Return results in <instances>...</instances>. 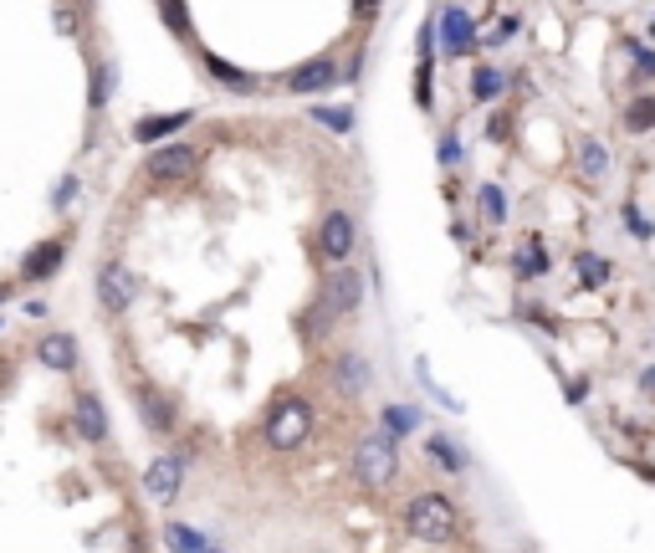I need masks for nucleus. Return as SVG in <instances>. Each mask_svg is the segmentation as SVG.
<instances>
[{
	"instance_id": "1",
	"label": "nucleus",
	"mask_w": 655,
	"mask_h": 553,
	"mask_svg": "<svg viewBox=\"0 0 655 553\" xmlns=\"http://www.w3.org/2000/svg\"><path fill=\"white\" fill-rule=\"evenodd\" d=\"M348 466H354V482H359V487L384 492L389 482H395V472H400L395 431H369V436H359V446H354V456H348Z\"/></svg>"
},
{
	"instance_id": "2",
	"label": "nucleus",
	"mask_w": 655,
	"mask_h": 553,
	"mask_svg": "<svg viewBox=\"0 0 655 553\" xmlns=\"http://www.w3.org/2000/svg\"><path fill=\"white\" fill-rule=\"evenodd\" d=\"M405 533L420 538V543H430V548L451 543V538H456V507H451V497L420 492V497L405 507Z\"/></svg>"
},
{
	"instance_id": "3",
	"label": "nucleus",
	"mask_w": 655,
	"mask_h": 553,
	"mask_svg": "<svg viewBox=\"0 0 655 553\" xmlns=\"http://www.w3.org/2000/svg\"><path fill=\"white\" fill-rule=\"evenodd\" d=\"M308 436H313V405L302 395H282L272 405V415H267V441L277 451H297Z\"/></svg>"
},
{
	"instance_id": "4",
	"label": "nucleus",
	"mask_w": 655,
	"mask_h": 553,
	"mask_svg": "<svg viewBox=\"0 0 655 553\" xmlns=\"http://www.w3.org/2000/svg\"><path fill=\"white\" fill-rule=\"evenodd\" d=\"M323 308H328V318H354L364 308V272L348 267V262L333 267L323 277Z\"/></svg>"
},
{
	"instance_id": "5",
	"label": "nucleus",
	"mask_w": 655,
	"mask_h": 553,
	"mask_svg": "<svg viewBox=\"0 0 655 553\" xmlns=\"http://www.w3.org/2000/svg\"><path fill=\"white\" fill-rule=\"evenodd\" d=\"M318 246H323V257H328L333 267H343L348 257H354V246H359V226H354V216H348L343 205H333L328 216H323V226H318Z\"/></svg>"
},
{
	"instance_id": "6",
	"label": "nucleus",
	"mask_w": 655,
	"mask_h": 553,
	"mask_svg": "<svg viewBox=\"0 0 655 553\" xmlns=\"http://www.w3.org/2000/svg\"><path fill=\"white\" fill-rule=\"evenodd\" d=\"M144 169H149L154 185H180V180H190L195 169H200V149H190V144H164V149L149 154Z\"/></svg>"
},
{
	"instance_id": "7",
	"label": "nucleus",
	"mask_w": 655,
	"mask_h": 553,
	"mask_svg": "<svg viewBox=\"0 0 655 553\" xmlns=\"http://www.w3.org/2000/svg\"><path fill=\"white\" fill-rule=\"evenodd\" d=\"M134 292H139V282H134V272H128V267L108 262V267L98 272V303H103L108 313H123L128 303H134Z\"/></svg>"
},
{
	"instance_id": "8",
	"label": "nucleus",
	"mask_w": 655,
	"mask_h": 553,
	"mask_svg": "<svg viewBox=\"0 0 655 553\" xmlns=\"http://www.w3.org/2000/svg\"><path fill=\"white\" fill-rule=\"evenodd\" d=\"M338 82V62L333 57H313V62H302L287 72V93H323Z\"/></svg>"
},
{
	"instance_id": "9",
	"label": "nucleus",
	"mask_w": 655,
	"mask_h": 553,
	"mask_svg": "<svg viewBox=\"0 0 655 553\" xmlns=\"http://www.w3.org/2000/svg\"><path fill=\"white\" fill-rule=\"evenodd\" d=\"M180 477H185V461L180 456H159L144 472V492L154 502H174V497H180Z\"/></svg>"
},
{
	"instance_id": "10",
	"label": "nucleus",
	"mask_w": 655,
	"mask_h": 553,
	"mask_svg": "<svg viewBox=\"0 0 655 553\" xmlns=\"http://www.w3.org/2000/svg\"><path fill=\"white\" fill-rule=\"evenodd\" d=\"M333 369H338V390L348 395V400H359V395H369V385H374V369H369V359L364 354H338L333 359Z\"/></svg>"
},
{
	"instance_id": "11",
	"label": "nucleus",
	"mask_w": 655,
	"mask_h": 553,
	"mask_svg": "<svg viewBox=\"0 0 655 553\" xmlns=\"http://www.w3.org/2000/svg\"><path fill=\"white\" fill-rule=\"evenodd\" d=\"M476 47V36H471V16L461 6H446L441 11V52L446 57H466Z\"/></svg>"
},
{
	"instance_id": "12",
	"label": "nucleus",
	"mask_w": 655,
	"mask_h": 553,
	"mask_svg": "<svg viewBox=\"0 0 655 553\" xmlns=\"http://www.w3.org/2000/svg\"><path fill=\"white\" fill-rule=\"evenodd\" d=\"M62 262H67V241H41V246L26 251L21 277H26V282H47L52 272H62Z\"/></svg>"
},
{
	"instance_id": "13",
	"label": "nucleus",
	"mask_w": 655,
	"mask_h": 553,
	"mask_svg": "<svg viewBox=\"0 0 655 553\" xmlns=\"http://www.w3.org/2000/svg\"><path fill=\"white\" fill-rule=\"evenodd\" d=\"M36 354H41V364H47V369H72L77 364V338L72 333H47V338H41V344H36Z\"/></svg>"
},
{
	"instance_id": "14",
	"label": "nucleus",
	"mask_w": 655,
	"mask_h": 553,
	"mask_svg": "<svg viewBox=\"0 0 655 553\" xmlns=\"http://www.w3.org/2000/svg\"><path fill=\"white\" fill-rule=\"evenodd\" d=\"M77 431H82V441H108V415H103L98 395H77Z\"/></svg>"
},
{
	"instance_id": "15",
	"label": "nucleus",
	"mask_w": 655,
	"mask_h": 553,
	"mask_svg": "<svg viewBox=\"0 0 655 553\" xmlns=\"http://www.w3.org/2000/svg\"><path fill=\"white\" fill-rule=\"evenodd\" d=\"M574 169H579V180L599 185V180H604V169H609V154H604V144H599V139H579Z\"/></svg>"
},
{
	"instance_id": "16",
	"label": "nucleus",
	"mask_w": 655,
	"mask_h": 553,
	"mask_svg": "<svg viewBox=\"0 0 655 553\" xmlns=\"http://www.w3.org/2000/svg\"><path fill=\"white\" fill-rule=\"evenodd\" d=\"M139 415H144L149 431H169V425H174V405H169L159 390H144V395H139Z\"/></svg>"
},
{
	"instance_id": "17",
	"label": "nucleus",
	"mask_w": 655,
	"mask_h": 553,
	"mask_svg": "<svg viewBox=\"0 0 655 553\" xmlns=\"http://www.w3.org/2000/svg\"><path fill=\"white\" fill-rule=\"evenodd\" d=\"M502 88H507V72H502V67H476V72H471V98H476V103L502 98Z\"/></svg>"
},
{
	"instance_id": "18",
	"label": "nucleus",
	"mask_w": 655,
	"mask_h": 553,
	"mask_svg": "<svg viewBox=\"0 0 655 553\" xmlns=\"http://www.w3.org/2000/svg\"><path fill=\"white\" fill-rule=\"evenodd\" d=\"M190 123V113H164V118H144V123H134V139L139 144H154V139H164V134H174V129H185Z\"/></svg>"
},
{
	"instance_id": "19",
	"label": "nucleus",
	"mask_w": 655,
	"mask_h": 553,
	"mask_svg": "<svg viewBox=\"0 0 655 553\" xmlns=\"http://www.w3.org/2000/svg\"><path fill=\"white\" fill-rule=\"evenodd\" d=\"M205 67H210L215 82H226V88H236V93H251V88H256L251 72H241V67H231V62H221V57H210V52H205Z\"/></svg>"
},
{
	"instance_id": "20",
	"label": "nucleus",
	"mask_w": 655,
	"mask_h": 553,
	"mask_svg": "<svg viewBox=\"0 0 655 553\" xmlns=\"http://www.w3.org/2000/svg\"><path fill=\"white\" fill-rule=\"evenodd\" d=\"M655 129V93L650 98H635L625 108V134H650Z\"/></svg>"
},
{
	"instance_id": "21",
	"label": "nucleus",
	"mask_w": 655,
	"mask_h": 553,
	"mask_svg": "<svg viewBox=\"0 0 655 553\" xmlns=\"http://www.w3.org/2000/svg\"><path fill=\"white\" fill-rule=\"evenodd\" d=\"M574 267H579L584 287H604V282H609V262H604V257H594V251H579Z\"/></svg>"
},
{
	"instance_id": "22",
	"label": "nucleus",
	"mask_w": 655,
	"mask_h": 553,
	"mask_svg": "<svg viewBox=\"0 0 655 553\" xmlns=\"http://www.w3.org/2000/svg\"><path fill=\"white\" fill-rule=\"evenodd\" d=\"M164 543H169L174 553H205V538H200L195 528H180V523L164 528Z\"/></svg>"
},
{
	"instance_id": "23",
	"label": "nucleus",
	"mask_w": 655,
	"mask_h": 553,
	"mask_svg": "<svg viewBox=\"0 0 655 553\" xmlns=\"http://www.w3.org/2000/svg\"><path fill=\"white\" fill-rule=\"evenodd\" d=\"M482 216H487V221H507V195H502V185H482Z\"/></svg>"
},
{
	"instance_id": "24",
	"label": "nucleus",
	"mask_w": 655,
	"mask_h": 553,
	"mask_svg": "<svg viewBox=\"0 0 655 553\" xmlns=\"http://www.w3.org/2000/svg\"><path fill=\"white\" fill-rule=\"evenodd\" d=\"M313 118H318V123H328V129H338V134L354 129V108H318Z\"/></svg>"
},
{
	"instance_id": "25",
	"label": "nucleus",
	"mask_w": 655,
	"mask_h": 553,
	"mask_svg": "<svg viewBox=\"0 0 655 553\" xmlns=\"http://www.w3.org/2000/svg\"><path fill=\"white\" fill-rule=\"evenodd\" d=\"M543 267H548V257H543L538 246H528V251L517 257V272H543Z\"/></svg>"
},
{
	"instance_id": "26",
	"label": "nucleus",
	"mask_w": 655,
	"mask_h": 553,
	"mask_svg": "<svg viewBox=\"0 0 655 553\" xmlns=\"http://www.w3.org/2000/svg\"><path fill=\"white\" fill-rule=\"evenodd\" d=\"M389 431H415V410H389Z\"/></svg>"
},
{
	"instance_id": "27",
	"label": "nucleus",
	"mask_w": 655,
	"mask_h": 553,
	"mask_svg": "<svg viewBox=\"0 0 655 553\" xmlns=\"http://www.w3.org/2000/svg\"><path fill=\"white\" fill-rule=\"evenodd\" d=\"M108 88H113V77H108V67H98L93 72V103H108Z\"/></svg>"
},
{
	"instance_id": "28",
	"label": "nucleus",
	"mask_w": 655,
	"mask_h": 553,
	"mask_svg": "<svg viewBox=\"0 0 655 553\" xmlns=\"http://www.w3.org/2000/svg\"><path fill=\"white\" fill-rule=\"evenodd\" d=\"M441 159H446V164H456V159H461V144H456V139H451V134H446V139H441Z\"/></svg>"
},
{
	"instance_id": "29",
	"label": "nucleus",
	"mask_w": 655,
	"mask_h": 553,
	"mask_svg": "<svg viewBox=\"0 0 655 553\" xmlns=\"http://www.w3.org/2000/svg\"><path fill=\"white\" fill-rule=\"evenodd\" d=\"M72 190H77V180H62V185H57V205H67V200H72Z\"/></svg>"
},
{
	"instance_id": "30",
	"label": "nucleus",
	"mask_w": 655,
	"mask_h": 553,
	"mask_svg": "<svg viewBox=\"0 0 655 553\" xmlns=\"http://www.w3.org/2000/svg\"><path fill=\"white\" fill-rule=\"evenodd\" d=\"M635 77H655V57H640V72Z\"/></svg>"
},
{
	"instance_id": "31",
	"label": "nucleus",
	"mask_w": 655,
	"mask_h": 553,
	"mask_svg": "<svg viewBox=\"0 0 655 553\" xmlns=\"http://www.w3.org/2000/svg\"><path fill=\"white\" fill-rule=\"evenodd\" d=\"M354 11L364 16V11H379V0H354Z\"/></svg>"
},
{
	"instance_id": "32",
	"label": "nucleus",
	"mask_w": 655,
	"mask_h": 553,
	"mask_svg": "<svg viewBox=\"0 0 655 553\" xmlns=\"http://www.w3.org/2000/svg\"><path fill=\"white\" fill-rule=\"evenodd\" d=\"M205 553H210V548H205Z\"/></svg>"
}]
</instances>
